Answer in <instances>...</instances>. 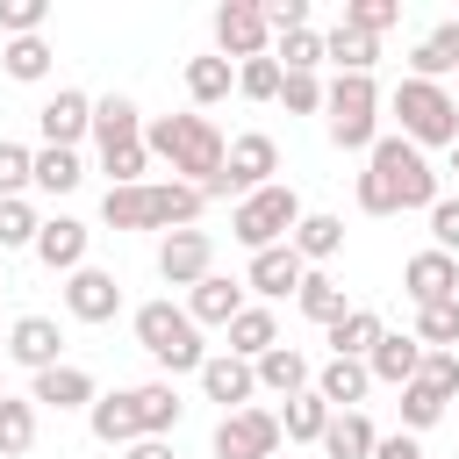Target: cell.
I'll use <instances>...</instances> for the list:
<instances>
[{
	"mask_svg": "<svg viewBox=\"0 0 459 459\" xmlns=\"http://www.w3.org/2000/svg\"><path fill=\"white\" fill-rule=\"evenodd\" d=\"M394 22H402L394 0H344V29H359V36H373V43H380V29H394Z\"/></svg>",
	"mask_w": 459,
	"mask_h": 459,
	"instance_id": "45",
	"label": "cell"
},
{
	"mask_svg": "<svg viewBox=\"0 0 459 459\" xmlns=\"http://www.w3.org/2000/svg\"><path fill=\"white\" fill-rule=\"evenodd\" d=\"M323 115H330V143L337 151H373L380 143V86L373 79H337Z\"/></svg>",
	"mask_w": 459,
	"mask_h": 459,
	"instance_id": "7",
	"label": "cell"
},
{
	"mask_svg": "<svg viewBox=\"0 0 459 459\" xmlns=\"http://www.w3.org/2000/svg\"><path fill=\"white\" fill-rule=\"evenodd\" d=\"M36 129H43L50 151H79V136L93 129V100H86L79 86H57V93L36 108Z\"/></svg>",
	"mask_w": 459,
	"mask_h": 459,
	"instance_id": "12",
	"label": "cell"
},
{
	"mask_svg": "<svg viewBox=\"0 0 459 459\" xmlns=\"http://www.w3.org/2000/svg\"><path fill=\"white\" fill-rule=\"evenodd\" d=\"M158 273H165V287H201L215 273V237L208 230H172L158 244Z\"/></svg>",
	"mask_w": 459,
	"mask_h": 459,
	"instance_id": "11",
	"label": "cell"
},
{
	"mask_svg": "<svg viewBox=\"0 0 459 459\" xmlns=\"http://www.w3.org/2000/svg\"><path fill=\"white\" fill-rule=\"evenodd\" d=\"M280 416L273 409H237L215 423V459H280Z\"/></svg>",
	"mask_w": 459,
	"mask_h": 459,
	"instance_id": "9",
	"label": "cell"
},
{
	"mask_svg": "<svg viewBox=\"0 0 459 459\" xmlns=\"http://www.w3.org/2000/svg\"><path fill=\"white\" fill-rule=\"evenodd\" d=\"M323 65H337V79H373V65H380V43L337 22V29L323 36Z\"/></svg>",
	"mask_w": 459,
	"mask_h": 459,
	"instance_id": "22",
	"label": "cell"
},
{
	"mask_svg": "<svg viewBox=\"0 0 459 459\" xmlns=\"http://www.w3.org/2000/svg\"><path fill=\"white\" fill-rule=\"evenodd\" d=\"M230 86H237V72H230V57H222V50H215V57H186V93H194V108L230 100Z\"/></svg>",
	"mask_w": 459,
	"mask_h": 459,
	"instance_id": "32",
	"label": "cell"
},
{
	"mask_svg": "<svg viewBox=\"0 0 459 459\" xmlns=\"http://www.w3.org/2000/svg\"><path fill=\"white\" fill-rule=\"evenodd\" d=\"M29 445H36V402L7 394V402H0V459H22Z\"/></svg>",
	"mask_w": 459,
	"mask_h": 459,
	"instance_id": "36",
	"label": "cell"
},
{
	"mask_svg": "<svg viewBox=\"0 0 459 459\" xmlns=\"http://www.w3.org/2000/svg\"><path fill=\"white\" fill-rule=\"evenodd\" d=\"M394 122H402V136L416 143V151H430V143H459V100L445 93V86H430V79H402L394 86Z\"/></svg>",
	"mask_w": 459,
	"mask_h": 459,
	"instance_id": "6",
	"label": "cell"
},
{
	"mask_svg": "<svg viewBox=\"0 0 459 459\" xmlns=\"http://www.w3.org/2000/svg\"><path fill=\"white\" fill-rule=\"evenodd\" d=\"M100 172H108V186H143L151 143H115V151H100Z\"/></svg>",
	"mask_w": 459,
	"mask_h": 459,
	"instance_id": "40",
	"label": "cell"
},
{
	"mask_svg": "<svg viewBox=\"0 0 459 459\" xmlns=\"http://www.w3.org/2000/svg\"><path fill=\"white\" fill-rule=\"evenodd\" d=\"M280 86H287L280 57H251V65H237V93H244V100H280Z\"/></svg>",
	"mask_w": 459,
	"mask_h": 459,
	"instance_id": "42",
	"label": "cell"
},
{
	"mask_svg": "<svg viewBox=\"0 0 459 459\" xmlns=\"http://www.w3.org/2000/svg\"><path fill=\"white\" fill-rule=\"evenodd\" d=\"M86 423H93L100 445H122V452L143 437V423H136V394H129V387H122V394H100V402L86 409Z\"/></svg>",
	"mask_w": 459,
	"mask_h": 459,
	"instance_id": "24",
	"label": "cell"
},
{
	"mask_svg": "<svg viewBox=\"0 0 459 459\" xmlns=\"http://www.w3.org/2000/svg\"><path fill=\"white\" fill-rule=\"evenodd\" d=\"M29 402H36V409H93L100 394H93V373H86V366H50V373H36Z\"/></svg>",
	"mask_w": 459,
	"mask_h": 459,
	"instance_id": "20",
	"label": "cell"
},
{
	"mask_svg": "<svg viewBox=\"0 0 459 459\" xmlns=\"http://www.w3.org/2000/svg\"><path fill=\"white\" fill-rule=\"evenodd\" d=\"M445 72H459V22H437L416 50H409V79H445Z\"/></svg>",
	"mask_w": 459,
	"mask_h": 459,
	"instance_id": "25",
	"label": "cell"
},
{
	"mask_svg": "<svg viewBox=\"0 0 459 459\" xmlns=\"http://www.w3.org/2000/svg\"><path fill=\"white\" fill-rule=\"evenodd\" d=\"M86 244H93V230H86L79 215H50L43 237H36V258H43L50 273H79V265H86Z\"/></svg>",
	"mask_w": 459,
	"mask_h": 459,
	"instance_id": "19",
	"label": "cell"
},
{
	"mask_svg": "<svg viewBox=\"0 0 459 459\" xmlns=\"http://www.w3.org/2000/svg\"><path fill=\"white\" fill-rule=\"evenodd\" d=\"M136 344L165 366V373H201L208 366V344H201V323L172 301H143L136 308Z\"/></svg>",
	"mask_w": 459,
	"mask_h": 459,
	"instance_id": "4",
	"label": "cell"
},
{
	"mask_svg": "<svg viewBox=\"0 0 459 459\" xmlns=\"http://www.w3.org/2000/svg\"><path fill=\"white\" fill-rule=\"evenodd\" d=\"M79 179H86V165H79V151H50V143L36 151V186H43V194H72Z\"/></svg>",
	"mask_w": 459,
	"mask_h": 459,
	"instance_id": "39",
	"label": "cell"
},
{
	"mask_svg": "<svg viewBox=\"0 0 459 459\" xmlns=\"http://www.w3.org/2000/svg\"><path fill=\"white\" fill-rule=\"evenodd\" d=\"M373 459H430V452L416 445V430H394V437H380V445H373Z\"/></svg>",
	"mask_w": 459,
	"mask_h": 459,
	"instance_id": "51",
	"label": "cell"
},
{
	"mask_svg": "<svg viewBox=\"0 0 459 459\" xmlns=\"http://www.w3.org/2000/svg\"><path fill=\"white\" fill-rule=\"evenodd\" d=\"M65 308H72L79 323H108V316L122 308V280L100 273V265H79V273L65 280Z\"/></svg>",
	"mask_w": 459,
	"mask_h": 459,
	"instance_id": "16",
	"label": "cell"
},
{
	"mask_svg": "<svg viewBox=\"0 0 459 459\" xmlns=\"http://www.w3.org/2000/svg\"><path fill=\"white\" fill-rule=\"evenodd\" d=\"M294 301H301V316H308V323H323V330H330V323H344V316H351V301H344V287H337V280H330V273H308V280H301V294H294Z\"/></svg>",
	"mask_w": 459,
	"mask_h": 459,
	"instance_id": "33",
	"label": "cell"
},
{
	"mask_svg": "<svg viewBox=\"0 0 459 459\" xmlns=\"http://www.w3.org/2000/svg\"><path fill=\"white\" fill-rule=\"evenodd\" d=\"M258 387H265V394H280V402H294V394H308V387H316V373H308V359H301L294 344H273V351L258 359Z\"/></svg>",
	"mask_w": 459,
	"mask_h": 459,
	"instance_id": "23",
	"label": "cell"
},
{
	"mask_svg": "<svg viewBox=\"0 0 459 459\" xmlns=\"http://www.w3.org/2000/svg\"><path fill=\"white\" fill-rule=\"evenodd\" d=\"M380 337H387V323H380L373 308H351L344 323H330V359H366Z\"/></svg>",
	"mask_w": 459,
	"mask_h": 459,
	"instance_id": "30",
	"label": "cell"
},
{
	"mask_svg": "<svg viewBox=\"0 0 459 459\" xmlns=\"http://www.w3.org/2000/svg\"><path fill=\"white\" fill-rule=\"evenodd\" d=\"M215 43H222V57H237V65L273 57V50H265V43H273L265 7H258V0H222V7H215Z\"/></svg>",
	"mask_w": 459,
	"mask_h": 459,
	"instance_id": "10",
	"label": "cell"
},
{
	"mask_svg": "<svg viewBox=\"0 0 459 459\" xmlns=\"http://www.w3.org/2000/svg\"><path fill=\"white\" fill-rule=\"evenodd\" d=\"M373 445H380V437H373V423H366L359 409H337L330 430H323V452H330V459H373Z\"/></svg>",
	"mask_w": 459,
	"mask_h": 459,
	"instance_id": "31",
	"label": "cell"
},
{
	"mask_svg": "<svg viewBox=\"0 0 459 459\" xmlns=\"http://www.w3.org/2000/svg\"><path fill=\"white\" fill-rule=\"evenodd\" d=\"M43 22H50V0H0L7 43H14V36H43Z\"/></svg>",
	"mask_w": 459,
	"mask_h": 459,
	"instance_id": "48",
	"label": "cell"
},
{
	"mask_svg": "<svg viewBox=\"0 0 459 459\" xmlns=\"http://www.w3.org/2000/svg\"><path fill=\"white\" fill-rule=\"evenodd\" d=\"M366 373L387 380V387H409V380L423 373V337H416V330H387V337L366 351Z\"/></svg>",
	"mask_w": 459,
	"mask_h": 459,
	"instance_id": "18",
	"label": "cell"
},
{
	"mask_svg": "<svg viewBox=\"0 0 459 459\" xmlns=\"http://www.w3.org/2000/svg\"><path fill=\"white\" fill-rule=\"evenodd\" d=\"M273 172H280V143L273 136H230V158H222V179L208 186V201L215 194H258V186H273Z\"/></svg>",
	"mask_w": 459,
	"mask_h": 459,
	"instance_id": "8",
	"label": "cell"
},
{
	"mask_svg": "<svg viewBox=\"0 0 459 459\" xmlns=\"http://www.w3.org/2000/svg\"><path fill=\"white\" fill-rule=\"evenodd\" d=\"M201 387H208V402H222V416H237V409H251V394H258V366L237 359V351H208Z\"/></svg>",
	"mask_w": 459,
	"mask_h": 459,
	"instance_id": "13",
	"label": "cell"
},
{
	"mask_svg": "<svg viewBox=\"0 0 459 459\" xmlns=\"http://www.w3.org/2000/svg\"><path fill=\"white\" fill-rule=\"evenodd\" d=\"M143 143H151V158L172 165V179H186L201 194L222 179V158H230V143L215 136L208 115H158V122H143Z\"/></svg>",
	"mask_w": 459,
	"mask_h": 459,
	"instance_id": "2",
	"label": "cell"
},
{
	"mask_svg": "<svg viewBox=\"0 0 459 459\" xmlns=\"http://www.w3.org/2000/svg\"><path fill=\"white\" fill-rule=\"evenodd\" d=\"M186 316H194V323L230 330V323L244 316V287H237V280H222V273H208L201 287H186Z\"/></svg>",
	"mask_w": 459,
	"mask_h": 459,
	"instance_id": "21",
	"label": "cell"
},
{
	"mask_svg": "<svg viewBox=\"0 0 459 459\" xmlns=\"http://www.w3.org/2000/svg\"><path fill=\"white\" fill-rule=\"evenodd\" d=\"M201 208H208V194L201 186H186V179H143V186H108V201H100V215H108V230H194L201 222Z\"/></svg>",
	"mask_w": 459,
	"mask_h": 459,
	"instance_id": "1",
	"label": "cell"
},
{
	"mask_svg": "<svg viewBox=\"0 0 459 459\" xmlns=\"http://www.w3.org/2000/svg\"><path fill=\"white\" fill-rule=\"evenodd\" d=\"M22 186H36V151L0 143V201H22Z\"/></svg>",
	"mask_w": 459,
	"mask_h": 459,
	"instance_id": "44",
	"label": "cell"
},
{
	"mask_svg": "<svg viewBox=\"0 0 459 459\" xmlns=\"http://www.w3.org/2000/svg\"><path fill=\"white\" fill-rule=\"evenodd\" d=\"M0 65H7V79L36 86V79H50V43H43V36H14V43L0 50Z\"/></svg>",
	"mask_w": 459,
	"mask_h": 459,
	"instance_id": "37",
	"label": "cell"
},
{
	"mask_svg": "<svg viewBox=\"0 0 459 459\" xmlns=\"http://www.w3.org/2000/svg\"><path fill=\"white\" fill-rule=\"evenodd\" d=\"M366 387H373L366 359H330V366L316 373V394H323L330 409H359V402H366Z\"/></svg>",
	"mask_w": 459,
	"mask_h": 459,
	"instance_id": "27",
	"label": "cell"
},
{
	"mask_svg": "<svg viewBox=\"0 0 459 459\" xmlns=\"http://www.w3.org/2000/svg\"><path fill=\"white\" fill-rule=\"evenodd\" d=\"M452 172H459V143H452Z\"/></svg>",
	"mask_w": 459,
	"mask_h": 459,
	"instance_id": "53",
	"label": "cell"
},
{
	"mask_svg": "<svg viewBox=\"0 0 459 459\" xmlns=\"http://www.w3.org/2000/svg\"><path fill=\"white\" fill-rule=\"evenodd\" d=\"M287 244L301 251V265H308V258H337V251H344V222H337V215H301Z\"/></svg>",
	"mask_w": 459,
	"mask_h": 459,
	"instance_id": "35",
	"label": "cell"
},
{
	"mask_svg": "<svg viewBox=\"0 0 459 459\" xmlns=\"http://www.w3.org/2000/svg\"><path fill=\"white\" fill-rule=\"evenodd\" d=\"M445 402H452V394H437L430 380H409V387H402V430H430V423L445 416Z\"/></svg>",
	"mask_w": 459,
	"mask_h": 459,
	"instance_id": "41",
	"label": "cell"
},
{
	"mask_svg": "<svg viewBox=\"0 0 459 459\" xmlns=\"http://www.w3.org/2000/svg\"><path fill=\"white\" fill-rule=\"evenodd\" d=\"M273 57H280V72H316L323 65V36L316 29H294V36H280Z\"/></svg>",
	"mask_w": 459,
	"mask_h": 459,
	"instance_id": "46",
	"label": "cell"
},
{
	"mask_svg": "<svg viewBox=\"0 0 459 459\" xmlns=\"http://www.w3.org/2000/svg\"><path fill=\"white\" fill-rule=\"evenodd\" d=\"M402 294H409L416 308H430V301H459V258H445V251H416V258L402 265Z\"/></svg>",
	"mask_w": 459,
	"mask_h": 459,
	"instance_id": "14",
	"label": "cell"
},
{
	"mask_svg": "<svg viewBox=\"0 0 459 459\" xmlns=\"http://www.w3.org/2000/svg\"><path fill=\"white\" fill-rule=\"evenodd\" d=\"M93 136H100V151H115V143H143V108H136L129 93L93 100Z\"/></svg>",
	"mask_w": 459,
	"mask_h": 459,
	"instance_id": "26",
	"label": "cell"
},
{
	"mask_svg": "<svg viewBox=\"0 0 459 459\" xmlns=\"http://www.w3.org/2000/svg\"><path fill=\"white\" fill-rule=\"evenodd\" d=\"M452 100H459V93H452Z\"/></svg>",
	"mask_w": 459,
	"mask_h": 459,
	"instance_id": "55",
	"label": "cell"
},
{
	"mask_svg": "<svg viewBox=\"0 0 459 459\" xmlns=\"http://www.w3.org/2000/svg\"><path fill=\"white\" fill-rule=\"evenodd\" d=\"M136 394V423H143V437H165V430H179V387L172 380H143V387H129Z\"/></svg>",
	"mask_w": 459,
	"mask_h": 459,
	"instance_id": "28",
	"label": "cell"
},
{
	"mask_svg": "<svg viewBox=\"0 0 459 459\" xmlns=\"http://www.w3.org/2000/svg\"><path fill=\"white\" fill-rule=\"evenodd\" d=\"M7 359L29 366V373H50V366H65V330H57L50 316H22V323L7 330Z\"/></svg>",
	"mask_w": 459,
	"mask_h": 459,
	"instance_id": "15",
	"label": "cell"
},
{
	"mask_svg": "<svg viewBox=\"0 0 459 459\" xmlns=\"http://www.w3.org/2000/svg\"><path fill=\"white\" fill-rule=\"evenodd\" d=\"M366 172L387 186L394 215H402V208H423V215H430V208L445 201V194H437V165H430V158H423L409 136H380V143L366 151Z\"/></svg>",
	"mask_w": 459,
	"mask_h": 459,
	"instance_id": "3",
	"label": "cell"
},
{
	"mask_svg": "<svg viewBox=\"0 0 459 459\" xmlns=\"http://www.w3.org/2000/svg\"><path fill=\"white\" fill-rule=\"evenodd\" d=\"M122 459H172V445H165V437H136Z\"/></svg>",
	"mask_w": 459,
	"mask_h": 459,
	"instance_id": "52",
	"label": "cell"
},
{
	"mask_svg": "<svg viewBox=\"0 0 459 459\" xmlns=\"http://www.w3.org/2000/svg\"><path fill=\"white\" fill-rule=\"evenodd\" d=\"M416 337H423V351H459V301L416 308Z\"/></svg>",
	"mask_w": 459,
	"mask_h": 459,
	"instance_id": "38",
	"label": "cell"
},
{
	"mask_svg": "<svg viewBox=\"0 0 459 459\" xmlns=\"http://www.w3.org/2000/svg\"><path fill=\"white\" fill-rule=\"evenodd\" d=\"M308 208H301V194L294 186H258V194H244L237 208H230V237L244 244V251H273V244H287L294 237V222H301Z\"/></svg>",
	"mask_w": 459,
	"mask_h": 459,
	"instance_id": "5",
	"label": "cell"
},
{
	"mask_svg": "<svg viewBox=\"0 0 459 459\" xmlns=\"http://www.w3.org/2000/svg\"><path fill=\"white\" fill-rule=\"evenodd\" d=\"M323 100H330V86H323L316 72H287V86H280V108H287V115H316Z\"/></svg>",
	"mask_w": 459,
	"mask_h": 459,
	"instance_id": "47",
	"label": "cell"
},
{
	"mask_svg": "<svg viewBox=\"0 0 459 459\" xmlns=\"http://www.w3.org/2000/svg\"><path fill=\"white\" fill-rule=\"evenodd\" d=\"M273 344H280V323H273V308H244V316L230 323V351H237V359H251V366H258Z\"/></svg>",
	"mask_w": 459,
	"mask_h": 459,
	"instance_id": "34",
	"label": "cell"
},
{
	"mask_svg": "<svg viewBox=\"0 0 459 459\" xmlns=\"http://www.w3.org/2000/svg\"><path fill=\"white\" fill-rule=\"evenodd\" d=\"M36 237H43V222H36V208L29 201H0V251H36Z\"/></svg>",
	"mask_w": 459,
	"mask_h": 459,
	"instance_id": "43",
	"label": "cell"
},
{
	"mask_svg": "<svg viewBox=\"0 0 459 459\" xmlns=\"http://www.w3.org/2000/svg\"><path fill=\"white\" fill-rule=\"evenodd\" d=\"M0 402H7V380H0Z\"/></svg>",
	"mask_w": 459,
	"mask_h": 459,
	"instance_id": "54",
	"label": "cell"
},
{
	"mask_svg": "<svg viewBox=\"0 0 459 459\" xmlns=\"http://www.w3.org/2000/svg\"><path fill=\"white\" fill-rule=\"evenodd\" d=\"M330 416H337V409H330V402H323V394L308 387V394H294V402L280 409V430H287V445H323Z\"/></svg>",
	"mask_w": 459,
	"mask_h": 459,
	"instance_id": "29",
	"label": "cell"
},
{
	"mask_svg": "<svg viewBox=\"0 0 459 459\" xmlns=\"http://www.w3.org/2000/svg\"><path fill=\"white\" fill-rule=\"evenodd\" d=\"M416 380H430L437 394H459V351H423V373Z\"/></svg>",
	"mask_w": 459,
	"mask_h": 459,
	"instance_id": "49",
	"label": "cell"
},
{
	"mask_svg": "<svg viewBox=\"0 0 459 459\" xmlns=\"http://www.w3.org/2000/svg\"><path fill=\"white\" fill-rule=\"evenodd\" d=\"M430 251H445V258L459 251V201H437L430 208Z\"/></svg>",
	"mask_w": 459,
	"mask_h": 459,
	"instance_id": "50",
	"label": "cell"
},
{
	"mask_svg": "<svg viewBox=\"0 0 459 459\" xmlns=\"http://www.w3.org/2000/svg\"><path fill=\"white\" fill-rule=\"evenodd\" d=\"M301 280H308V265H301V251H294V244L251 251V273H244V287H258L265 301H280V294H301Z\"/></svg>",
	"mask_w": 459,
	"mask_h": 459,
	"instance_id": "17",
	"label": "cell"
}]
</instances>
